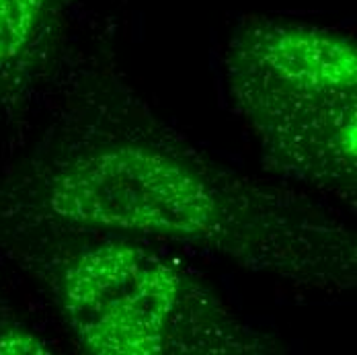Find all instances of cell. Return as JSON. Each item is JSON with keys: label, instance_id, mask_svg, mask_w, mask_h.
Returning a JSON list of instances; mask_svg holds the SVG:
<instances>
[{"label": "cell", "instance_id": "cell-1", "mask_svg": "<svg viewBox=\"0 0 357 355\" xmlns=\"http://www.w3.org/2000/svg\"><path fill=\"white\" fill-rule=\"evenodd\" d=\"M64 232L178 243L308 289L357 282L335 210L218 163L119 86L89 91L0 179V245Z\"/></svg>", "mask_w": 357, "mask_h": 355}, {"label": "cell", "instance_id": "cell-2", "mask_svg": "<svg viewBox=\"0 0 357 355\" xmlns=\"http://www.w3.org/2000/svg\"><path fill=\"white\" fill-rule=\"evenodd\" d=\"M224 82L234 113L271 167L322 191L356 197L351 37L291 19H255L226 50Z\"/></svg>", "mask_w": 357, "mask_h": 355}, {"label": "cell", "instance_id": "cell-3", "mask_svg": "<svg viewBox=\"0 0 357 355\" xmlns=\"http://www.w3.org/2000/svg\"><path fill=\"white\" fill-rule=\"evenodd\" d=\"M60 315L95 355L273 352L189 269L128 236H99L45 263Z\"/></svg>", "mask_w": 357, "mask_h": 355}, {"label": "cell", "instance_id": "cell-4", "mask_svg": "<svg viewBox=\"0 0 357 355\" xmlns=\"http://www.w3.org/2000/svg\"><path fill=\"white\" fill-rule=\"evenodd\" d=\"M72 0H0V105H19L45 70Z\"/></svg>", "mask_w": 357, "mask_h": 355}]
</instances>
